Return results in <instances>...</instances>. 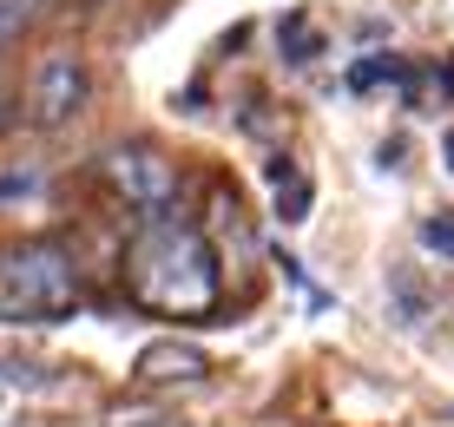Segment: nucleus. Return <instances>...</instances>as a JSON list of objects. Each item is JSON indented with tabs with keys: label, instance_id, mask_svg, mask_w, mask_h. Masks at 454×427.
Wrapping results in <instances>:
<instances>
[{
	"label": "nucleus",
	"instance_id": "9",
	"mask_svg": "<svg viewBox=\"0 0 454 427\" xmlns=\"http://www.w3.org/2000/svg\"><path fill=\"white\" fill-rule=\"evenodd\" d=\"M27 20H34V0H0V40H13Z\"/></svg>",
	"mask_w": 454,
	"mask_h": 427
},
{
	"label": "nucleus",
	"instance_id": "10",
	"mask_svg": "<svg viewBox=\"0 0 454 427\" xmlns=\"http://www.w3.org/2000/svg\"><path fill=\"white\" fill-rule=\"evenodd\" d=\"M349 79H356V86H382V79H402V66H395V59H369V66H356Z\"/></svg>",
	"mask_w": 454,
	"mask_h": 427
},
{
	"label": "nucleus",
	"instance_id": "3",
	"mask_svg": "<svg viewBox=\"0 0 454 427\" xmlns=\"http://www.w3.org/2000/svg\"><path fill=\"white\" fill-rule=\"evenodd\" d=\"M99 178L113 184L125 204H138V211H165V204L178 198V165H171L159 145H119V151H106Z\"/></svg>",
	"mask_w": 454,
	"mask_h": 427
},
{
	"label": "nucleus",
	"instance_id": "12",
	"mask_svg": "<svg viewBox=\"0 0 454 427\" xmlns=\"http://www.w3.org/2000/svg\"><path fill=\"white\" fill-rule=\"evenodd\" d=\"M442 86H448V92H454V66H448V73H442Z\"/></svg>",
	"mask_w": 454,
	"mask_h": 427
},
{
	"label": "nucleus",
	"instance_id": "11",
	"mask_svg": "<svg viewBox=\"0 0 454 427\" xmlns=\"http://www.w3.org/2000/svg\"><path fill=\"white\" fill-rule=\"evenodd\" d=\"M442 151H448V171H454V132H448V138H442Z\"/></svg>",
	"mask_w": 454,
	"mask_h": 427
},
{
	"label": "nucleus",
	"instance_id": "2",
	"mask_svg": "<svg viewBox=\"0 0 454 427\" xmlns=\"http://www.w3.org/2000/svg\"><path fill=\"white\" fill-rule=\"evenodd\" d=\"M80 309V270L53 244L0 250V322H59Z\"/></svg>",
	"mask_w": 454,
	"mask_h": 427
},
{
	"label": "nucleus",
	"instance_id": "4",
	"mask_svg": "<svg viewBox=\"0 0 454 427\" xmlns=\"http://www.w3.org/2000/svg\"><path fill=\"white\" fill-rule=\"evenodd\" d=\"M80 105H86V66L73 53L40 59L34 79H27V119L34 125H67Z\"/></svg>",
	"mask_w": 454,
	"mask_h": 427
},
{
	"label": "nucleus",
	"instance_id": "5",
	"mask_svg": "<svg viewBox=\"0 0 454 427\" xmlns=\"http://www.w3.org/2000/svg\"><path fill=\"white\" fill-rule=\"evenodd\" d=\"M198 375H205V355L184 342H152L138 355V382H198Z\"/></svg>",
	"mask_w": 454,
	"mask_h": 427
},
{
	"label": "nucleus",
	"instance_id": "13",
	"mask_svg": "<svg viewBox=\"0 0 454 427\" xmlns=\"http://www.w3.org/2000/svg\"><path fill=\"white\" fill-rule=\"evenodd\" d=\"M0 132H7V105H0Z\"/></svg>",
	"mask_w": 454,
	"mask_h": 427
},
{
	"label": "nucleus",
	"instance_id": "7",
	"mask_svg": "<svg viewBox=\"0 0 454 427\" xmlns=\"http://www.w3.org/2000/svg\"><path fill=\"white\" fill-rule=\"evenodd\" d=\"M421 244H428L434 257H454V211H434L428 224H421Z\"/></svg>",
	"mask_w": 454,
	"mask_h": 427
},
{
	"label": "nucleus",
	"instance_id": "8",
	"mask_svg": "<svg viewBox=\"0 0 454 427\" xmlns=\"http://www.w3.org/2000/svg\"><path fill=\"white\" fill-rule=\"evenodd\" d=\"M284 46H290V59H303V53H317L323 40H317V27H309L303 13H290V20H284Z\"/></svg>",
	"mask_w": 454,
	"mask_h": 427
},
{
	"label": "nucleus",
	"instance_id": "1",
	"mask_svg": "<svg viewBox=\"0 0 454 427\" xmlns=\"http://www.w3.org/2000/svg\"><path fill=\"white\" fill-rule=\"evenodd\" d=\"M125 290L138 309H159V315H211L224 270H217V250L205 230L159 211L125 244Z\"/></svg>",
	"mask_w": 454,
	"mask_h": 427
},
{
	"label": "nucleus",
	"instance_id": "6",
	"mask_svg": "<svg viewBox=\"0 0 454 427\" xmlns=\"http://www.w3.org/2000/svg\"><path fill=\"white\" fill-rule=\"evenodd\" d=\"M263 184H270L284 224H303V217H309V198H317V191H309V178H296L290 158H270V165H263Z\"/></svg>",
	"mask_w": 454,
	"mask_h": 427
}]
</instances>
